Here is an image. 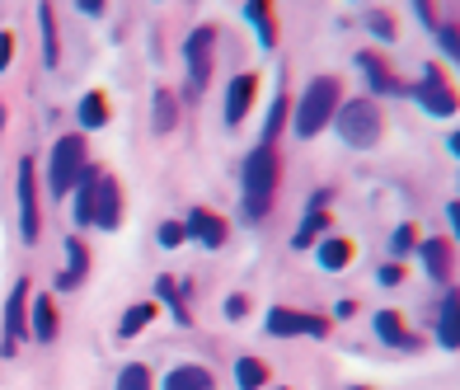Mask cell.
<instances>
[{
	"label": "cell",
	"mask_w": 460,
	"mask_h": 390,
	"mask_svg": "<svg viewBox=\"0 0 460 390\" xmlns=\"http://www.w3.org/2000/svg\"><path fill=\"white\" fill-rule=\"evenodd\" d=\"M277 179H282V155L277 146H254L250 160H244V221H263L273 207V193H277Z\"/></svg>",
	"instance_id": "1"
},
{
	"label": "cell",
	"mask_w": 460,
	"mask_h": 390,
	"mask_svg": "<svg viewBox=\"0 0 460 390\" xmlns=\"http://www.w3.org/2000/svg\"><path fill=\"white\" fill-rule=\"evenodd\" d=\"M338 80L334 76H315L305 85V94H301V104H296V118H291V132L296 137H315V132H324L329 127V118L338 113Z\"/></svg>",
	"instance_id": "2"
},
{
	"label": "cell",
	"mask_w": 460,
	"mask_h": 390,
	"mask_svg": "<svg viewBox=\"0 0 460 390\" xmlns=\"http://www.w3.org/2000/svg\"><path fill=\"white\" fill-rule=\"evenodd\" d=\"M90 170V155H85V137L80 132H66L57 137L52 146V160H47V188L57 193V198H66L75 184H80V174Z\"/></svg>",
	"instance_id": "3"
},
{
	"label": "cell",
	"mask_w": 460,
	"mask_h": 390,
	"mask_svg": "<svg viewBox=\"0 0 460 390\" xmlns=\"http://www.w3.org/2000/svg\"><path fill=\"white\" fill-rule=\"evenodd\" d=\"M334 123H338V137L348 141V146H357V151H371V146L381 141V108H376L371 99L338 104Z\"/></svg>",
	"instance_id": "4"
},
{
	"label": "cell",
	"mask_w": 460,
	"mask_h": 390,
	"mask_svg": "<svg viewBox=\"0 0 460 390\" xmlns=\"http://www.w3.org/2000/svg\"><path fill=\"white\" fill-rule=\"evenodd\" d=\"M184 61H188V90L202 94L211 80V61H217V28L197 24L193 34L184 38Z\"/></svg>",
	"instance_id": "5"
},
{
	"label": "cell",
	"mask_w": 460,
	"mask_h": 390,
	"mask_svg": "<svg viewBox=\"0 0 460 390\" xmlns=\"http://www.w3.org/2000/svg\"><path fill=\"white\" fill-rule=\"evenodd\" d=\"M20 235L38 240V174H33V155L20 160Z\"/></svg>",
	"instance_id": "6"
},
{
	"label": "cell",
	"mask_w": 460,
	"mask_h": 390,
	"mask_svg": "<svg viewBox=\"0 0 460 390\" xmlns=\"http://www.w3.org/2000/svg\"><path fill=\"white\" fill-rule=\"evenodd\" d=\"M268 334H277V338H291V334H315V338H324L329 334V320L277 306V311H268Z\"/></svg>",
	"instance_id": "7"
},
{
	"label": "cell",
	"mask_w": 460,
	"mask_h": 390,
	"mask_svg": "<svg viewBox=\"0 0 460 390\" xmlns=\"http://www.w3.org/2000/svg\"><path fill=\"white\" fill-rule=\"evenodd\" d=\"M28 278H20L14 283V291H10V301H5V353H14V344L20 338H28Z\"/></svg>",
	"instance_id": "8"
},
{
	"label": "cell",
	"mask_w": 460,
	"mask_h": 390,
	"mask_svg": "<svg viewBox=\"0 0 460 390\" xmlns=\"http://www.w3.org/2000/svg\"><path fill=\"white\" fill-rule=\"evenodd\" d=\"M414 94H418V104H423L427 113H437V118H447V113L456 108L451 85L441 80V71H437V67H427V71H423V85H418Z\"/></svg>",
	"instance_id": "9"
},
{
	"label": "cell",
	"mask_w": 460,
	"mask_h": 390,
	"mask_svg": "<svg viewBox=\"0 0 460 390\" xmlns=\"http://www.w3.org/2000/svg\"><path fill=\"white\" fill-rule=\"evenodd\" d=\"M254 94H258V76L244 71V76L230 80V90H226V123H230V127L244 123V113L254 108Z\"/></svg>",
	"instance_id": "10"
},
{
	"label": "cell",
	"mask_w": 460,
	"mask_h": 390,
	"mask_svg": "<svg viewBox=\"0 0 460 390\" xmlns=\"http://www.w3.org/2000/svg\"><path fill=\"white\" fill-rule=\"evenodd\" d=\"M123 221V193L113 184L108 174H99V193H94V226H104V231H118Z\"/></svg>",
	"instance_id": "11"
},
{
	"label": "cell",
	"mask_w": 460,
	"mask_h": 390,
	"mask_svg": "<svg viewBox=\"0 0 460 390\" xmlns=\"http://www.w3.org/2000/svg\"><path fill=\"white\" fill-rule=\"evenodd\" d=\"M184 231H188L202 250H221V245H226V221H221V217H211L207 207H193L188 221H184Z\"/></svg>",
	"instance_id": "12"
},
{
	"label": "cell",
	"mask_w": 460,
	"mask_h": 390,
	"mask_svg": "<svg viewBox=\"0 0 460 390\" xmlns=\"http://www.w3.org/2000/svg\"><path fill=\"white\" fill-rule=\"evenodd\" d=\"M371 330H376V338H381V344H390V348H414V338H408L400 311H376V315H371Z\"/></svg>",
	"instance_id": "13"
},
{
	"label": "cell",
	"mask_w": 460,
	"mask_h": 390,
	"mask_svg": "<svg viewBox=\"0 0 460 390\" xmlns=\"http://www.w3.org/2000/svg\"><path fill=\"white\" fill-rule=\"evenodd\" d=\"M99 174L104 170H85L80 174V184H75V226H94V193H99Z\"/></svg>",
	"instance_id": "14"
},
{
	"label": "cell",
	"mask_w": 460,
	"mask_h": 390,
	"mask_svg": "<svg viewBox=\"0 0 460 390\" xmlns=\"http://www.w3.org/2000/svg\"><path fill=\"white\" fill-rule=\"evenodd\" d=\"M418 254H423V264H427V273H432L437 283H447L451 278V240H423L418 245Z\"/></svg>",
	"instance_id": "15"
},
{
	"label": "cell",
	"mask_w": 460,
	"mask_h": 390,
	"mask_svg": "<svg viewBox=\"0 0 460 390\" xmlns=\"http://www.w3.org/2000/svg\"><path fill=\"white\" fill-rule=\"evenodd\" d=\"M357 67H361V76H367V85H371L376 94H404L400 80H390V76H385V61H381V57L361 52V57H357Z\"/></svg>",
	"instance_id": "16"
},
{
	"label": "cell",
	"mask_w": 460,
	"mask_h": 390,
	"mask_svg": "<svg viewBox=\"0 0 460 390\" xmlns=\"http://www.w3.org/2000/svg\"><path fill=\"white\" fill-rule=\"evenodd\" d=\"M164 390H211V371L197 367V362H184L164 377Z\"/></svg>",
	"instance_id": "17"
},
{
	"label": "cell",
	"mask_w": 460,
	"mask_h": 390,
	"mask_svg": "<svg viewBox=\"0 0 460 390\" xmlns=\"http://www.w3.org/2000/svg\"><path fill=\"white\" fill-rule=\"evenodd\" d=\"M66 254H71V268H66V273H57V291H71L80 278H85V268H90V254H85V245H80L75 235L66 240Z\"/></svg>",
	"instance_id": "18"
},
{
	"label": "cell",
	"mask_w": 460,
	"mask_h": 390,
	"mask_svg": "<svg viewBox=\"0 0 460 390\" xmlns=\"http://www.w3.org/2000/svg\"><path fill=\"white\" fill-rule=\"evenodd\" d=\"M33 338H38V344H52V338H57V311H52V297H38V301H33Z\"/></svg>",
	"instance_id": "19"
},
{
	"label": "cell",
	"mask_w": 460,
	"mask_h": 390,
	"mask_svg": "<svg viewBox=\"0 0 460 390\" xmlns=\"http://www.w3.org/2000/svg\"><path fill=\"white\" fill-rule=\"evenodd\" d=\"M235 386L240 390H263L268 386V362H263V357H240L235 362Z\"/></svg>",
	"instance_id": "20"
},
{
	"label": "cell",
	"mask_w": 460,
	"mask_h": 390,
	"mask_svg": "<svg viewBox=\"0 0 460 390\" xmlns=\"http://www.w3.org/2000/svg\"><path fill=\"white\" fill-rule=\"evenodd\" d=\"M320 268H329V273H338V268H348L353 264V245H348V240H320Z\"/></svg>",
	"instance_id": "21"
},
{
	"label": "cell",
	"mask_w": 460,
	"mask_h": 390,
	"mask_svg": "<svg viewBox=\"0 0 460 390\" xmlns=\"http://www.w3.org/2000/svg\"><path fill=\"white\" fill-rule=\"evenodd\" d=\"M38 24H43V61H47V67H57L61 47H57V14H52V5H38Z\"/></svg>",
	"instance_id": "22"
},
{
	"label": "cell",
	"mask_w": 460,
	"mask_h": 390,
	"mask_svg": "<svg viewBox=\"0 0 460 390\" xmlns=\"http://www.w3.org/2000/svg\"><path fill=\"white\" fill-rule=\"evenodd\" d=\"M104 123H108V99L99 90H90L85 99H80V127L94 132V127H104Z\"/></svg>",
	"instance_id": "23"
},
{
	"label": "cell",
	"mask_w": 460,
	"mask_h": 390,
	"mask_svg": "<svg viewBox=\"0 0 460 390\" xmlns=\"http://www.w3.org/2000/svg\"><path fill=\"white\" fill-rule=\"evenodd\" d=\"M244 14H250L254 28H258V43H263V47H273V43H277V20H273L268 0H254V5H244Z\"/></svg>",
	"instance_id": "24"
},
{
	"label": "cell",
	"mask_w": 460,
	"mask_h": 390,
	"mask_svg": "<svg viewBox=\"0 0 460 390\" xmlns=\"http://www.w3.org/2000/svg\"><path fill=\"white\" fill-rule=\"evenodd\" d=\"M178 127V99L170 90H155V132L164 137V132H174Z\"/></svg>",
	"instance_id": "25"
},
{
	"label": "cell",
	"mask_w": 460,
	"mask_h": 390,
	"mask_svg": "<svg viewBox=\"0 0 460 390\" xmlns=\"http://www.w3.org/2000/svg\"><path fill=\"white\" fill-rule=\"evenodd\" d=\"M324 231H329V217H324V212H305L301 231L291 235V245H296V250H305V245H315V240H320Z\"/></svg>",
	"instance_id": "26"
},
{
	"label": "cell",
	"mask_w": 460,
	"mask_h": 390,
	"mask_svg": "<svg viewBox=\"0 0 460 390\" xmlns=\"http://www.w3.org/2000/svg\"><path fill=\"white\" fill-rule=\"evenodd\" d=\"M151 320H155V306H151V301H137V306L123 315V330H118V334H123V338H137Z\"/></svg>",
	"instance_id": "27"
},
{
	"label": "cell",
	"mask_w": 460,
	"mask_h": 390,
	"mask_svg": "<svg viewBox=\"0 0 460 390\" xmlns=\"http://www.w3.org/2000/svg\"><path fill=\"white\" fill-rule=\"evenodd\" d=\"M437 338L441 348H456V291L441 297V320H437Z\"/></svg>",
	"instance_id": "28"
},
{
	"label": "cell",
	"mask_w": 460,
	"mask_h": 390,
	"mask_svg": "<svg viewBox=\"0 0 460 390\" xmlns=\"http://www.w3.org/2000/svg\"><path fill=\"white\" fill-rule=\"evenodd\" d=\"M287 127V94H277L268 108V123H263V146H277V132Z\"/></svg>",
	"instance_id": "29"
},
{
	"label": "cell",
	"mask_w": 460,
	"mask_h": 390,
	"mask_svg": "<svg viewBox=\"0 0 460 390\" xmlns=\"http://www.w3.org/2000/svg\"><path fill=\"white\" fill-rule=\"evenodd\" d=\"M118 390H151V367L127 362V367L118 371Z\"/></svg>",
	"instance_id": "30"
},
{
	"label": "cell",
	"mask_w": 460,
	"mask_h": 390,
	"mask_svg": "<svg viewBox=\"0 0 460 390\" xmlns=\"http://www.w3.org/2000/svg\"><path fill=\"white\" fill-rule=\"evenodd\" d=\"M155 291H160V301H170L174 320H178V324H188V311H184V301H178V291H174V278H160V283H155Z\"/></svg>",
	"instance_id": "31"
},
{
	"label": "cell",
	"mask_w": 460,
	"mask_h": 390,
	"mask_svg": "<svg viewBox=\"0 0 460 390\" xmlns=\"http://www.w3.org/2000/svg\"><path fill=\"white\" fill-rule=\"evenodd\" d=\"M155 240H160L164 250H178V245H184V240H188V231H184V226H178V221H160Z\"/></svg>",
	"instance_id": "32"
},
{
	"label": "cell",
	"mask_w": 460,
	"mask_h": 390,
	"mask_svg": "<svg viewBox=\"0 0 460 390\" xmlns=\"http://www.w3.org/2000/svg\"><path fill=\"white\" fill-rule=\"evenodd\" d=\"M414 245H418V235H414V226L404 221L400 231H394V240H390V250H394V259H404V254L414 250Z\"/></svg>",
	"instance_id": "33"
},
{
	"label": "cell",
	"mask_w": 460,
	"mask_h": 390,
	"mask_svg": "<svg viewBox=\"0 0 460 390\" xmlns=\"http://www.w3.org/2000/svg\"><path fill=\"white\" fill-rule=\"evenodd\" d=\"M367 28H371L376 38H394V20H390V14H381V10L367 14Z\"/></svg>",
	"instance_id": "34"
},
{
	"label": "cell",
	"mask_w": 460,
	"mask_h": 390,
	"mask_svg": "<svg viewBox=\"0 0 460 390\" xmlns=\"http://www.w3.org/2000/svg\"><path fill=\"white\" fill-rule=\"evenodd\" d=\"M400 283H404V268L400 264H385L381 268V287H400Z\"/></svg>",
	"instance_id": "35"
},
{
	"label": "cell",
	"mask_w": 460,
	"mask_h": 390,
	"mask_svg": "<svg viewBox=\"0 0 460 390\" xmlns=\"http://www.w3.org/2000/svg\"><path fill=\"white\" fill-rule=\"evenodd\" d=\"M244 311H250V301H244V297H230V301H226V315H230V320H244Z\"/></svg>",
	"instance_id": "36"
},
{
	"label": "cell",
	"mask_w": 460,
	"mask_h": 390,
	"mask_svg": "<svg viewBox=\"0 0 460 390\" xmlns=\"http://www.w3.org/2000/svg\"><path fill=\"white\" fill-rule=\"evenodd\" d=\"M10 52H14V38L5 34V28H0V71L10 67Z\"/></svg>",
	"instance_id": "37"
},
{
	"label": "cell",
	"mask_w": 460,
	"mask_h": 390,
	"mask_svg": "<svg viewBox=\"0 0 460 390\" xmlns=\"http://www.w3.org/2000/svg\"><path fill=\"white\" fill-rule=\"evenodd\" d=\"M437 38H441V47H447V57L456 61V28L447 24V28H437Z\"/></svg>",
	"instance_id": "38"
},
{
	"label": "cell",
	"mask_w": 460,
	"mask_h": 390,
	"mask_svg": "<svg viewBox=\"0 0 460 390\" xmlns=\"http://www.w3.org/2000/svg\"><path fill=\"white\" fill-rule=\"evenodd\" d=\"M0 127H5V108H0Z\"/></svg>",
	"instance_id": "39"
},
{
	"label": "cell",
	"mask_w": 460,
	"mask_h": 390,
	"mask_svg": "<svg viewBox=\"0 0 460 390\" xmlns=\"http://www.w3.org/2000/svg\"><path fill=\"white\" fill-rule=\"evenodd\" d=\"M353 390H361V386H353Z\"/></svg>",
	"instance_id": "40"
}]
</instances>
